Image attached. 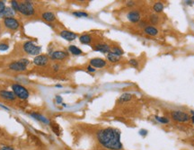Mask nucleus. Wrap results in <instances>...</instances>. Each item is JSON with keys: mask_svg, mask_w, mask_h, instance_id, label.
Masks as SVG:
<instances>
[{"mask_svg": "<svg viewBox=\"0 0 194 150\" xmlns=\"http://www.w3.org/2000/svg\"><path fill=\"white\" fill-rule=\"evenodd\" d=\"M59 35L61 36L63 39H65L66 40H68V42H73V40H75L77 38V33L73 32H70L68 30H62V31H60Z\"/></svg>", "mask_w": 194, "mask_h": 150, "instance_id": "nucleus-11", "label": "nucleus"}, {"mask_svg": "<svg viewBox=\"0 0 194 150\" xmlns=\"http://www.w3.org/2000/svg\"><path fill=\"white\" fill-rule=\"evenodd\" d=\"M42 18L47 23H52L56 20V15L52 12L47 11V12H44L42 15Z\"/></svg>", "mask_w": 194, "mask_h": 150, "instance_id": "nucleus-15", "label": "nucleus"}, {"mask_svg": "<svg viewBox=\"0 0 194 150\" xmlns=\"http://www.w3.org/2000/svg\"><path fill=\"white\" fill-rule=\"evenodd\" d=\"M93 50L95 51H99V52H102V53H107L108 54L109 52H111V48L109 44L107 43H104V42H100V43H97L93 47Z\"/></svg>", "mask_w": 194, "mask_h": 150, "instance_id": "nucleus-12", "label": "nucleus"}, {"mask_svg": "<svg viewBox=\"0 0 194 150\" xmlns=\"http://www.w3.org/2000/svg\"><path fill=\"white\" fill-rule=\"evenodd\" d=\"M4 24L7 29L9 30H13L15 31L19 28L20 24L17 20L14 17H10V18H5L4 19Z\"/></svg>", "mask_w": 194, "mask_h": 150, "instance_id": "nucleus-8", "label": "nucleus"}, {"mask_svg": "<svg viewBox=\"0 0 194 150\" xmlns=\"http://www.w3.org/2000/svg\"><path fill=\"white\" fill-rule=\"evenodd\" d=\"M90 66H92L95 69H103V67L107 66V61L102 58H93L89 61Z\"/></svg>", "mask_w": 194, "mask_h": 150, "instance_id": "nucleus-9", "label": "nucleus"}, {"mask_svg": "<svg viewBox=\"0 0 194 150\" xmlns=\"http://www.w3.org/2000/svg\"><path fill=\"white\" fill-rule=\"evenodd\" d=\"M0 96L4 99H6V100H9V101H14L15 100L16 96L15 94L13 93V92H10V91H5V90H2L0 91Z\"/></svg>", "mask_w": 194, "mask_h": 150, "instance_id": "nucleus-16", "label": "nucleus"}, {"mask_svg": "<svg viewBox=\"0 0 194 150\" xmlns=\"http://www.w3.org/2000/svg\"><path fill=\"white\" fill-rule=\"evenodd\" d=\"M50 56L53 60H62L68 57V53L65 50H54L50 53Z\"/></svg>", "mask_w": 194, "mask_h": 150, "instance_id": "nucleus-10", "label": "nucleus"}, {"mask_svg": "<svg viewBox=\"0 0 194 150\" xmlns=\"http://www.w3.org/2000/svg\"><path fill=\"white\" fill-rule=\"evenodd\" d=\"M56 102L58 104H62V102H63V100H62V98L59 96V95H57L56 96Z\"/></svg>", "mask_w": 194, "mask_h": 150, "instance_id": "nucleus-38", "label": "nucleus"}, {"mask_svg": "<svg viewBox=\"0 0 194 150\" xmlns=\"http://www.w3.org/2000/svg\"><path fill=\"white\" fill-rule=\"evenodd\" d=\"M31 116H32V117L33 119H35V120H39V121H42V123H45V124H50V120H48L47 118H45L43 115L40 114V113H37V112H32V113H31Z\"/></svg>", "mask_w": 194, "mask_h": 150, "instance_id": "nucleus-17", "label": "nucleus"}, {"mask_svg": "<svg viewBox=\"0 0 194 150\" xmlns=\"http://www.w3.org/2000/svg\"><path fill=\"white\" fill-rule=\"evenodd\" d=\"M149 23L151 24V25H154V26L158 24L159 16H158L157 13H152V15H149Z\"/></svg>", "mask_w": 194, "mask_h": 150, "instance_id": "nucleus-24", "label": "nucleus"}, {"mask_svg": "<svg viewBox=\"0 0 194 150\" xmlns=\"http://www.w3.org/2000/svg\"><path fill=\"white\" fill-rule=\"evenodd\" d=\"M164 9V5L161 1H157L153 5V10L155 13H161Z\"/></svg>", "mask_w": 194, "mask_h": 150, "instance_id": "nucleus-19", "label": "nucleus"}, {"mask_svg": "<svg viewBox=\"0 0 194 150\" xmlns=\"http://www.w3.org/2000/svg\"><path fill=\"white\" fill-rule=\"evenodd\" d=\"M155 119L157 122L161 124H168L169 123V119L167 117H164V116H158V115H156L155 116Z\"/></svg>", "mask_w": 194, "mask_h": 150, "instance_id": "nucleus-26", "label": "nucleus"}, {"mask_svg": "<svg viewBox=\"0 0 194 150\" xmlns=\"http://www.w3.org/2000/svg\"><path fill=\"white\" fill-rule=\"evenodd\" d=\"M138 134L141 136V137H143V138H145L146 135L148 134V129H145V128H141L140 130L138 131Z\"/></svg>", "mask_w": 194, "mask_h": 150, "instance_id": "nucleus-32", "label": "nucleus"}, {"mask_svg": "<svg viewBox=\"0 0 194 150\" xmlns=\"http://www.w3.org/2000/svg\"><path fill=\"white\" fill-rule=\"evenodd\" d=\"M143 32L145 34L148 35V36H152V37L158 35V33H159V30L154 25H148L143 29Z\"/></svg>", "mask_w": 194, "mask_h": 150, "instance_id": "nucleus-13", "label": "nucleus"}, {"mask_svg": "<svg viewBox=\"0 0 194 150\" xmlns=\"http://www.w3.org/2000/svg\"><path fill=\"white\" fill-rule=\"evenodd\" d=\"M50 127H51V128H52V130H53V132H54L57 136H59L60 135V130H59V127H58V125L57 124V123H51L50 122Z\"/></svg>", "mask_w": 194, "mask_h": 150, "instance_id": "nucleus-28", "label": "nucleus"}, {"mask_svg": "<svg viewBox=\"0 0 194 150\" xmlns=\"http://www.w3.org/2000/svg\"><path fill=\"white\" fill-rule=\"evenodd\" d=\"M19 2L17 1H11V5H12V8L15 12V11H19Z\"/></svg>", "mask_w": 194, "mask_h": 150, "instance_id": "nucleus-30", "label": "nucleus"}, {"mask_svg": "<svg viewBox=\"0 0 194 150\" xmlns=\"http://www.w3.org/2000/svg\"><path fill=\"white\" fill-rule=\"evenodd\" d=\"M26 16H31L34 13L35 10L31 1H23L19 4V11Z\"/></svg>", "mask_w": 194, "mask_h": 150, "instance_id": "nucleus-5", "label": "nucleus"}, {"mask_svg": "<svg viewBox=\"0 0 194 150\" xmlns=\"http://www.w3.org/2000/svg\"><path fill=\"white\" fill-rule=\"evenodd\" d=\"M68 51L71 54H73V55H75V56H80V55H82V54H83L82 50L79 49V48L77 47L76 45H70L68 47Z\"/></svg>", "mask_w": 194, "mask_h": 150, "instance_id": "nucleus-22", "label": "nucleus"}, {"mask_svg": "<svg viewBox=\"0 0 194 150\" xmlns=\"http://www.w3.org/2000/svg\"><path fill=\"white\" fill-rule=\"evenodd\" d=\"M133 98V94L130 93H124L119 96V103H127V102H130V100H132Z\"/></svg>", "mask_w": 194, "mask_h": 150, "instance_id": "nucleus-23", "label": "nucleus"}, {"mask_svg": "<svg viewBox=\"0 0 194 150\" xmlns=\"http://www.w3.org/2000/svg\"><path fill=\"white\" fill-rule=\"evenodd\" d=\"M122 132L115 128H103L96 132V139L100 145L109 150H122L123 145L120 141Z\"/></svg>", "mask_w": 194, "mask_h": 150, "instance_id": "nucleus-1", "label": "nucleus"}, {"mask_svg": "<svg viewBox=\"0 0 194 150\" xmlns=\"http://www.w3.org/2000/svg\"><path fill=\"white\" fill-rule=\"evenodd\" d=\"M8 48H9V45L7 43H5V42L0 43V50H2V51L7 50Z\"/></svg>", "mask_w": 194, "mask_h": 150, "instance_id": "nucleus-31", "label": "nucleus"}, {"mask_svg": "<svg viewBox=\"0 0 194 150\" xmlns=\"http://www.w3.org/2000/svg\"><path fill=\"white\" fill-rule=\"evenodd\" d=\"M23 50L29 54V55H40V53H41L42 51V47L41 46H38L36 45L34 42H31V40H29V42H25L23 43Z\"/></svg>", "mask_w": 194, "mask_h": 150, "instance_id": "nucleus-3", "label": "nucleus"}, {"mask_svg": "<svg viewBox=\"0 0 194 150\" xmlns=\"http://www.w3.org/2000/svg\"><path fill=\"white\" fill-rule=\"evenodd\" d=\"M56 86H57V87H61V85H57Z\"/></svg>", "mask_w": 194, "mask_h": 150, "instance_id": "nucleus-42", "label": "nucleus"}, {"mask_svg": "<svg viewBox=\"0 0 194 150\" xmlns=\"http://www.w3.org/2000/svg\"><path fill=\"white\" fill-rule=\"evenodd\" d=\"M184 3H185L186 5H192V4L194 3V2H193V1H185Z\"/></svg>", "mask_w": 194, "mask_h": 150, "instance_id": "nucleus-41", "label": "nucleus"}, {"mask_svg": "<svg viewBox=\"0 0 194 150\" xmlns=\"http://www.w3.org/2000/svg\"><path fill=\"white\" fill-rule=\"evenodd\" d=\"M5 9V2L3 1H0V13H1Z\"/></svg>", "mask_w": 194, "mask_h": 150, "instance_id": "nucleus-35", "label": "nucleus"}, {"mask_svg": "<svg viewBox=\"0 0 194 150\" xmlns=\"http://www.w3.org/2000/svg\"><path fill=\"white\" fill-rule=\"evenodd\" d=\"M29 63H30V61L27 59H21L18 61L12 62L9 65V69L14 71H24Z\"/></svg>", "mask_w": 194, "mask_h": 150, "instance_id": "nucleus-6", "label": "nucleus"}, {"mask_svg": "<svg viewBox=\"0 0 194 150\" xmlns=\"http://www.w3.org/2000/svg\"><path fill=\"white\" fill-rule=\"evenodd\" d=\"M106 58H107V60H108L109 62H111V63H118V62H119V60H120V57L115 55V54L112 53L111 51L107 54Z\"/></svg>", "mask_w": 194, "mask_h": 150, "instance_id": "nucleus-21", "label": "nucleus"}, {"mask_svg": "<svg viewBox=\"0 0 194 150\" xmlns=\"http://www.w3.org/2000/svg\"><path fill=\"white\" fill-rule=\"evenodd\" d=\"M52 69H53V70H54V71L59 70V65L58 64H54L52 66Z\"/></svg>", "mask_w": 194, "mask_h": 150, "instance_id": "nucleus-39", "label": "nucleus"}, {"mask_svg": "<svg viewBox=\"0 0 194 150\" xmlns=\"http://www.w3.org/2000/svg\"><path fill=\"white\" fill-rule=\"evenodd\" d=\"M93 40V38L90 34H82L81 36L79 37V42H81L82 44H85V45H88V44H91Z\"/></svg>", "mask_w": 194, "mask_h": 150, "instance_id": "nucleus-20", "label": "nucleus"}, {"mask_svg": "<svg viewBox=\"0 0 194 150\" xmlns=\"http://www.w3.org/2000/svg\"><path fill=\"white\" fill-rule=\"evenodd\" d=\"M13 93L15 94V96L21 100H26L29 97V92L25 87L19 84H14L12 85Z\"/></svg>", "mask_w": 194, "mask_h": 150, "instance_id": "nucleus-4", "label": "nucleus"}, {"mask_svg": "<svg viewBox=\"0 0 194 150\" xmlns=\"http://www.w3.org/2000/svg\"><path fill=\"white\" fill-rule=\"evenodd\" d=\"M112 53H114L115 55H117V56H119V57H122L123 54H124V51H123V50L122 49V48H119V47H118V46H113L112 48H111V50Z\"/></svg>", "mask_w": 194, "mask_h": 150, "instance_id": "nucleus-25", "label": "nucleus"}, {"mask_svg": "<svg viewBox=\"0 0 194 150\" xmlns=\"http://www.w3.org/2000/svg\"><path fill=\"white\" fill-rule=\"evenodd\" d=\"M148 26V22L146 21H140L138 23V27H140V28H145V27Z\"/></svg>", "mask_w": 194, "mask_h": 150, "instance_id": "nucleus-33", "label": "nucleus"}, {"mask_svg": "<svg viewBox=\"0 0 194 150\" xmlns=\"http://www.w3.org/2000/svg\"><path fill=\"white\" fill-rule=\"evenodd\" d=\"M0 150H15V149L10 146H4L0 148Z\"/></svg>", "mask_w": 194, "mask_h": 150, "instance_id": "nucleus-36", "label": "nucleus"}, {"mask_svg": "<svg viewBox=\"0 0 194 150\" xmlns=\"http://www.w3.org/2000/svg\"><path fill=\"white\" fill-rule=\"evenodd\" d=\"M170 115L173 120L180 123H185L191 120V115L183 111H172Z\"/></svg>", "mask_w": 194, "mask_h": 150, "instance_id": "nucleus-2", "label": "nucleus"}, {"mask_svg": "<svg viewBox=\"0 0 194 150\" xmlns=\"http://www.w3.org/2000/svg\"><path fill=\"white\" fill-rule=\"evenodd\" d=\"M127 19L132 24H138L141 21V15L138 10H130L127 13Z\"/></svg>", "mask_w": 194, "mask_h": 150, "instance_id": "nucleus-7", "label": "nucleus"}, {"mask_svg": "<svg viewBox=\"0 0 194 150\" xmlns=\"http://www.w3.org/2000/svg\"><path fill=\"white\" fill-rule=\"evenodd\" d=\"M72 15L77 17V18H84V17H88L89 15L87 13L85 12H82V11H76V12H73Z\"/></svg>", "mask_w": 194, "mask_h": 150, "instance_id": "nucleus-27", "label": "nucleus"}, {"mask_svg": "<svg viewBox=\"0 0 194 150\" xmlns=\"http://www.w3.org/2000/svg\"><path fill=\"white\" fill-rule=\"evenodd\" d=\"M15 15V11L13 10V8L11 7H5V9L0 13V17L2 18H10V17H13Z\"/></svg>", "mask_w": 194, "mask_h": 150, "instance_id": "nucleus-18", "label": "nucleus"}, {"mask_svg": "<svg viewBox=\"0 0 194 150\" xmlns=\"http://www.w3.org/2000/svg\"><path fill=\"white\" fill-rule=\"evenodd\" d=\"M49 62V58L46 55H38L33 59V63L37 66H45Z\"/></svg>", "mask_w": 194, "mask_h": 150, "instance_id": "nucleus-14", "label": "nucleus"}, {"mask_svg": "<svg viewBox=\"0 0 194 150\" xmlns=\"http://www.w3.org/2000/svg\"><path fill=\"white\" fill-rule=\"evenodd\" d=\"M87 71L90 72V73H95V67H93L92 66L89 65V66L87 67Z\"/></svg>", "mask_w": 194, "mask_h": 150, "instance_id": "nucleus-37", "label": "nucleus"}, {"mask_svg": "<svg viewBox=\"0 0 194 150\" xmlns=\"http://www.w3.org/2000/svg\"><path fill=\"white\" fill-rule=\"evenodd\" d=\"M129 64L131 67H135V69H138V67H139V63H138V59H130L129 60Z\"/></svg>", "mask_w": 194, "mask_h": 150, "instance_id": "nucleus-29", "label": "nucleus"}, {"mask_svg": "<svg viewBox=\"0 0 194 150\" xmlns=\"http://www.w3.org/2000/svg\"><path fill=\"white\" fill-rule=\"evenodd\" d=\"M191 122L194 124V111H191Z\"/></svg>", "mask_w": 194, "mask_h": 150, "instance_id": "nucleus-40", "label": "nucleus"}, {"mask_svg": "<svg viewBox=\"0 0 194 150\" xmlns=\"http://www.w3.org/2000/svg\"><path fill=\"white\" fill-rule=\"evenodd\" d=\"M126 5L128 6V7H133V6L136 5V2L135 1H127Z\"/></svg>", "mask_w": 194, "mask_h": 150, "instance_id": "nucleus-34", "label": "nucleus"}]
</instances>
